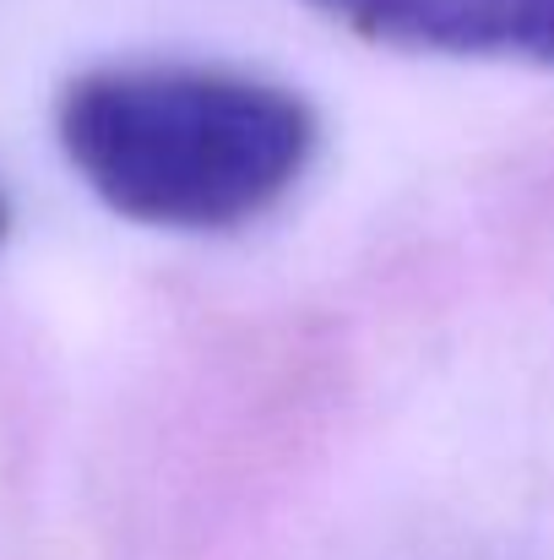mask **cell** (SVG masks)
<instances>
[{
	"instance_id": "obj_1",
	"label": "cell",
	"mask_w": 554,
	"mask_h": 560,
	"mask_svg": "<svg viewBox=\"0 0 554 560\" xmlns=\"http://www.w3.org/2000/svg\"><path fill=\"white\" fill-rule=\"evenodd\" d=\"M66 164L109 212L228 234L278 212L321 153V115L305 93L185 60L93 66L55 104Z\"/></svg>"
},
{
	"instance_id": "obj_2",
	"label": "cell",
	"mask_w": 554,
	"mask_h": 560,
	"mask_svg": "<svg viewBox=\"0 0 554 560\" xmlns=\"http://www.w3.org/2000/svg\"><path fill=\"white\" fill-rule=\"evenodd\" d=\"M369 44L554 66V0H305Z\"/></svg>"
},
{
	"instance_id": "obj_3",
	"label": "cell",
	"mask_w": 554,
	"mask_h": 560,
	"mask_svg": "<svg viewBox=\"0 0 554 560\" xmlns=\"http://www.w3.org/2000/svg\"><path fill=\"white\" fill-rule=\"evenodd\" d=\"M5 229H11V207H5V196H0V240H5Z\"/></svg>"
}]
</instances>
